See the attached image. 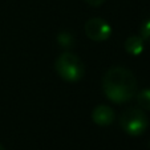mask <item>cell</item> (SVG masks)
I'll list each match as a JSON object with an SVG mask.
<instances>
[{
	"label": "cell",
	"instance_id": "1",
	"mask_svg": "<svg viewBox=\"0 0 150 150\" xmlns=\"http://www.w3.org/2000/svg\"><path fill=\"white\" fill-rule=\"evenodd\" d=\"M102 91L114 104H125L137 94V79L124 67H112L102 77Z\"/></svg>",
	"mask_w": 150,
	"mask_h": 150
},
{
	"label": "cell",
	"instance_id": "6",
	"mask_svg": "<svg viewBox=\"0 0 150 150\" xmlns=\"http://www.w3.org/2000/svg\"><path fill=\"white\" fill-rule=\"evenodd\" d=\"M125 51L132 56H139L145 49V41L141 39L139 35H132L125 40Z\"/></svg>",
	"mask_w": 150,
	"mask_h": 150
},
{
	"label": "cell",
	"instance_id": "9",
	"mask_svg": "<svg viewBox=\"0 0 150 150\" xmlns=\"http://www.w3.org/2000/svg\"><path fill=\"white\" fill-rule=\"evenodd\" d=\"M139 36L145 42H150V19H146L139 27Z\"/></svg>",
	"mask_w": 150,
	"mask_h": 150
},
{
	"label": "cell",
	"instance_id": "4",
	"mask_svg": "<svg viewBox=\"0 0 150 150\" xmlns=\"http://www.w3.org/2000/svg\"><path fill=\"white\" fill-rule=\"evenodd\" d=\"M86 37L92 41H105L112 36V27L106 20L101 17H92L84 25Z\"/></svg>",
	"mask_w": 150,
	"mask_h": 150
},
{
	"label": "cell",
	"instance_id": "5",
	"mask_svg": "<svg viewBox=\"0 0 150 150\" xmlns=\"http://www.w3.org/2000/svg\"><path fill=\"white\" fill-rule=\"evenodd\" d=\"M116 120V113L108 105H98L92 112V121L98 126H108Z\"/></svg>",
	"mask_w": 150,
	"mask_h": 150
},
{
	"label": "cell",
	"instance_id": "8",
	"mask_svg": "<svg viewBox=\"0 0 150 150\" xmlns=\"http://www.w3.org/2000/svg\"><path fill=\"white\" fill-rule=\"evenodd\" d=\"M57 42L59 45L62 47V48H72L73 47V42H74V37L71 32H67V31H62L57 35Z\"/></svg>",
	"mask_w": 150,
	"mask_h": 150
},
{
	"label": "cell",
	"instance_id": "7",
	"mask_svg": "<svg viewBox=\"0 0 150 150\" xmlns=\"http://www.w3.org/2000/svg\"><path fill=\"white\" fill-rule=\"evenodd\" d=\"M139 108L144 110H150V89H142L136 94Z\"/></svg>",
	"mask_w": 150,
	"mask_h": 150
},
{
	"label": "cell",
	"instance_id": "11",
	"mask_svg": "<svg viewBox=\"0 0 150 150\" xmlns=\"http://www.w3.org/2000/svg\"><path fill=\"white\" fill-rule=\"evenodd\" d=\"M0 150H4V147H3V146H1V145H0Z\"/></svg>",
	"mask_w": 150,
	"mask_h": 150
},
{
	"label": "cell",
	"instance_id": "3",
	"mask_svg": "<svg viewBox=\"0 0 150 150\" xmlns=\"http://www.w3.org/2000/svg\"><path fill=\"white\" fill-rule=\"evenodd\" d=\"M120 126L126 134L132 137H138L146 132L149 126V120L146 113L141 108H129L120 116Z\"/></svg>",
	"mask_w": 150,
	"mask_h": 150
},
{
	"label": "cell",
	"instance_id": "10",
	"mask_svg": "<svg viewBox=\"0 0 150 150\" xmlns=\"http://www.w3.org/2000/svg\"><path fill=\"white\" fill-rule=\"evenodd\" d=\"M85 3L91 7H100L105 3V0H85Z\"/></svg>",
	"mask_w": 150,
	"mask_h": 150
},
{
	"label": "cell",
	"instance_id": "2",
	"mask_svg": "<svg viewBox=\"0 0 150 150\" xmlns=\"http://www.w3.org/2000/svg\"><path fill=\"white\" fill-rule=\"evenodd\" d=\"M56 73L68 82H77L84 77L85 65L82 60L72 52H64L54 61Z\"/></svg>",
	"mask_w": 150,
	"mask_h": 150
}]
</instances>
